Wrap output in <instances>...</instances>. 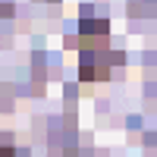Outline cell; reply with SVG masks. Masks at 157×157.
Returning <instances> with one entry per match:
<instances>
[{
    "label": "cell",
    "instance_id": "1",
    "mask_svg": "<svg viewBox=\"0 0 157 157\" xmlns=\"http://www.w3.org/2000/svg\"><path fill=\"white\" fill-rule=\"evenodd\" d=\"M0 157H16V154H13V148L6 145V141H3V138H0Z\"/></svg>",
    "mask_w": 157,
    "mask_h": 157
}]
</instances>
